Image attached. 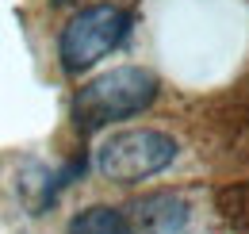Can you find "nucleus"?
Segmentation results:
<instances>
[{
	"label": "nucleus",
	"instance_id": "nucleus-2",
	"mask_svg": "<svg viewBox=\"0 0 249 234\" xmlns=\"http://www.w3.org/2000/svg\"><path fill=\"white\" fill-rule=\"evenodd\" d=\"M134 16L119 8V4H92L81 8L69 23L62 27L58 39V58H62L65 73H89L96 61H104L111 50L123 46V39L130 35Z\"/></svg>",
	"mask_w": 249,
	"mask_h": 234
},
{
	"label": "nucleus",
	"instance_id": "nucleus-5",
	"mask_svg": "<svg viewBox=\"0 0 249 234\" xmlns=\"http://www.w3.org/2000/svg\"><path fill=\"white\" fill-rule=\"evenodd\" d=\"M65 234H130V223H126V215L119 207L92 204V207H85L81 215L69 219Z\"/></svg>",
	"mask_w": 249,
	"mask_h": 234
},
{
	"label": "nucleus",
	"instance_id": "nucleus-4",
	"mask_svg": "<svg viewBox=\"0 0 249 234\" xmlns=\"http://www.w3.org/2000/svg\"><path fill=\"white\" fill-rule=\"evenodd\" d=\"M126 223L130 231L138 227L142 234H180L188 223V204L177 192H150L130 207Z\"/></svg>",
	"mask_w": 249,
	"mask_h": 234
},
{
	"label": "nucleus",
	"instance_id": "nucleus-1",
	"mask_svg": "<svg viewBox=\"0 0 249 234\" xmlns=\"http://www.w3.org/2000/svg\"><path fill=\"white\" fill-rule=\"evenodd\" d=\"M157 77L142 65H119L92 77L89 85L77 88L73 96V127L81 135H96L115 119H130L138 112H146L157 100Z\"/></svg>",
	"mask_w": 249,
	"mask_h": 234
},
{
	"label": "nucleus",
	"instance_id": "nucleus-3",
	"mask_svg": "<svg viewBox=\"0 0 249 234\" xmlns=\"http://www.w3.org/2000/svg\"><path fill=\"white\" fill-rule=\"evenodd\" d=\"M177 138L154 131V127H138V131H119L111 135L104 146L96 150V169L100 176L115 180V184H138L146 176L165 173L177 161Z\"/></svg>",
	"mask_w": 249,
	"mask_h": 234
}]
</instances>
